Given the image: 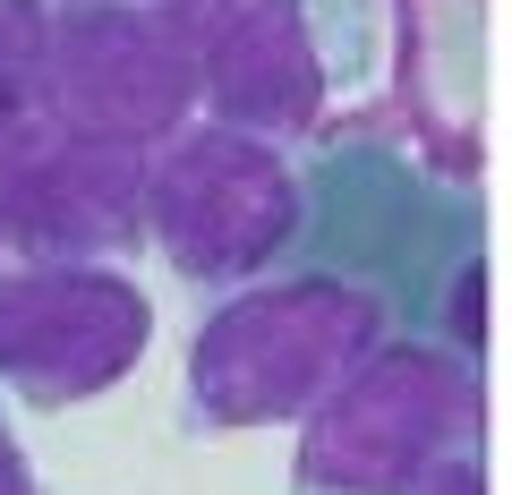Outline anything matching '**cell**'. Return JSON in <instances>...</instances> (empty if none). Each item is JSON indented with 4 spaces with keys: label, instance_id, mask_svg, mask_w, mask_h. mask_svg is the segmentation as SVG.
I'll return each mask as SVG.
<instances>
[{
    "label": "cell",
    "instance_id": "1",
    "mask_svg": "<svg viewBox=\"0 0 512 495\" xmlns=\"http://www.w3.org/2000/svg\"><path fill=\"white\" fill-rule=\"evenodd\" d=\"M384 342V291L291 274L231 291L188 342V410L205 427H291Z\"/></svg>",
    "mask_w": 512,
    "mask_h": 495
},
{
    "label": "cell",
    "instance_id": "2",
    "mask_svg": "<svg viewBox=\"0 0 512 495\" xmlns=\"http://www.w3.org/2000/svg\"><path fill=\"white\" fill-rule=\"evenodd\" d=\"M478 359L444 342H376L299 419L291 478L308 495H419L436 461L478 444Z\"/></svg>",
    "mask_w": 512,
    "mask_h": 495
},
{
    "label": "cell",
    "instance_id": "3",
    "mask_svg": "<svg viewBox=\"0 0 512 495\" xmlns=\"http://www.w3.org/2000/svg\"><path fill=\"white\" fill-rule=\"evenodd\" d=\"M308 231V197L282 146L239 137L222 120H188L146 154V239L188 282H256Z\"/></svg>",
    "mask_w": 512,
    "mask_h": 495
},
{
    "label": "cell",
    "instance_id": "4",
    "mask_svg": "<svg viewBox=\"0 0 512 495\" xmlns=\"http://www.w3.org/2000/svg\"><path fill=\"white\" fill-rule=\"evenodd\" d=\"M197 120V77L163 9L137 0H52L43 18V129L154 154Z\"/></svg>",
    "mask_w": 512,
    "mask_h": 495
},
{
    "label": "cell",
    "instance_id": "5",
    "mask_svg": "<svg viewBox=\"0 0 512 495\" xmlns=\"http://www.w3.org/2000/svg\"><path fill=\"white\" fill-rule=\"evenodd\" d=\"M154 342V299L128 265H0V385L69 410L128 385Z\"/></svg>",
    "mask_w": 512,
    "mask_h": 495
},
{
    "label": "cell",
    "instance_id": "6",
    "mask_svg": "<svg viewBox=\"0 0 512 495\" xmlns=\"http://www.w3.org/2000/svg\"><path fill=\"white\" fill-rule=\"evenodd\" d=\"M163 26L197 77L205 120L265 146H291L325 120V52L308 0H163Z\"/></svg>",
    "mask_w": 512,
    "mask_h": 495
},
{
    "label": "cell",
    "instance_id": "7",
    "mask_svg": "<svg viewBox=\"0 0 512 495\" xmlns=\"http://www.w3.org/2000/svg\"><path fill=\"white\" fill-rule=\"evenodd\" d=\"M0 248L18 265H128L146 248V154L35 129L0 163Z\"/></svg>",
    "mask_w": 512,
    "mask_h": 495
},
{
    "label": "cell",
    "instance_id": "8",
    "mask_svg": "<svg viewBox=\"0 0 512 495\" xmlns=\"http://www.w3.org/2000/svg\"><path fill=\"white\" fill-rule=\"evenodd\" d=\"M43 18L52 0H0V163L43 129Z\"/></svg>",
    "mask_w": 512,
    "mask_h": 495
},
{
    "label": "cell",
    "instance_id": "9",
    "mask_svg": "<svg viewBox=\"0 0 512 495\" xmlns=\"http://www.w3.org/2000/svg\"><path fill=\"white\" fill-rule=\"evenodd\" d=\"M419 495H487V470H478V444L453 461H436V470L419 478Z\"/></svg>",
    "mask_w": 512,
    "mask_h": 495
},
{
    "label": "cell",
    "instance_id": "10",
    "mask_svg": "<svg viewBox=\"0 0 512 495\" xmlns=\"http://www.w3.org/2000/svg\"><path fill=\"white\" fill-rule=\"evenodd\" d=\"M0 495H43L35 487V461H26V444H18L9 419H0Z\"/></svg>",
    "mask_w": 512,
    "mask_h": 495
},
{
    "label": "cell",
    "instance_id": "11",
    "mask_svg": "<svg viewBox=\"0 0 512 495\" xmlns=\"http://www.w3.org/2000/svg\"><path fill=\"white\" fill-rule=\"evenodd\" d=\"M137 9H163V0H137Z\"/></svg>",
    "mask_w": 512,
    "mask_h": 495
},
{
    "label": "cell",
    "instance_id": "12",
    "mask_svg": "<svg viewBox=\"0 0 512 495\" xmlns=\"http://www.w3.org/2000/svg\"><path fill=\"white\" fill-rule=\"evenodd\" d=\"M0 265H9V248H0Z\"/></svg>",
    "mask_w": 512,
    "mask_h": 495
}]
</instances>
